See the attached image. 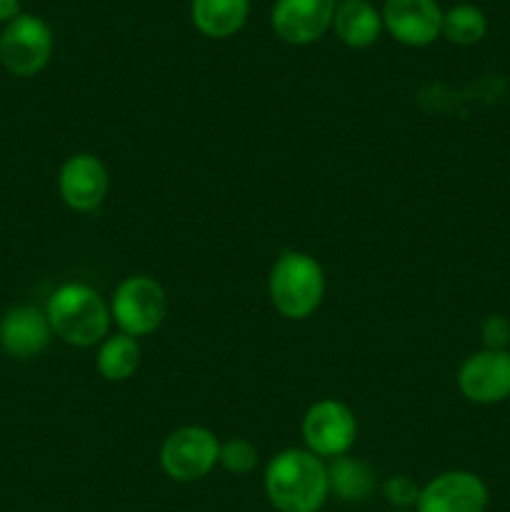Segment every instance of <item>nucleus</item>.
<instances>
[{
	"mask_svg": "<svg viewBox=\"0 0 510 512\" xmlns=\"http://www.w3.org/2000/svg\"><path fill=\"white\" fill-rule=\"evenodd\" d=\"M263 488L278 512H320L330 498L328 463L305 448L280 450L265 468Z\"/></svg>",
	"mask_w": 510,
	"mask_h": 512,
	"instance_id": "nucleus-1",
	"label": "nucleus"
},
{
	"mask_svg": "<svg viewBox=\"0 0 510 512\" xmlns=\"http://www.w3.org/2000/svg\"><path fill=\"white\" fill-rule=\"evenodd\" d=\"M45 315L55 338L73 348H93L110 335V303L85 283H63L50 293Z\"/></svg>",
	"mask_w": 510,
	"mask_h": 512,
	"instance_id": "nucleus-2",
	"label": "nucleus"
},
{
	"mask_svg": "<svg viewBox=\"0 0 510 512\" xmlns=\"http://www.w3.org/2000/svg\"><path fill=\"white\" fill-rule=\"evenodd\" d=\"M268 298L283 318H310L325 298V273L318 260L303 250L280 253L268 275Z\"/></svg>",
	"mask_w": 510,
	"mask_h": 512,
	"instance_id": "nucleus-3",
	"label": "nucleus"
},
{
	"mask_svg": "<svg viewBox=\"0 0 510 512\" xmlns=\"http://www.w3.org/2000/svg\"><path fill=\"white\" fill-rule=\"evenodd\" d=\"M168 315L165 288L150 275H128L120 280L110 298V318L118 333L130 338H148L163 325Z\"/></svg>",
	"mask_w": 510,
	"mask_h": 512,
	"instance_id": "nucleus-4",
	"label": "nucleus"
},
{
	"mask_svg": "<svg viewBox=\"0 0 510 512\" xmlns=\"http://www.w3.org/2000/svg\"><path fill=\"white\" fill-rule=\"evenodd\" d=\"M55 38L43 18L20 13L0 33V65L15 78H33L48 68Z\"/></svg>",
	"mask_w": 510,
	"mask_h": 512,
	"instance_id": "nucleus-5",
	"label": "nucleus"
},
{
	"mask_svg": "<svg viewBox=\"0 0 510 512\" xmlns=\"http://www.w3.org/2000/svg\"><path fill=\"white\" fill-rule=\"evenodd\" d=\"M220 440L203 425H183L160 445V468L175 483H195L218 465Z\"/></svg>",
	"mask_w": 510,
	"mask_h": 512,
	"instance_id": "nucleus-6",
	"label": "nucleus"
},
{
	"mask_svg": "<svg viewBox=\"0 0 510 512\" xmlns=\"http://www.w3.org/2000/svg\"><path fill=\"white\" fill-rule=\"evenodd\" d=\"M300 433H303L305 450L328 463L340 455H348V450L353 448L358 438V418L343 400L323 398L305 410Z\"/></svg>",
	"mask_w": 510,
	"mask_h": 512,
	"instance_id": "nucleus-7",
	"label": "nucleus"
},
{
	"mask_svg": "<svg viewBox=\"0 0 510 512\" xmlns=\"http://www.w3.org/2000/svg\"><path fill=\"white\" fill-rule=\"evenodd\" d=\"M455 380L468 403H503L510 398V350H478L463 360Z\"/></svg>",
	"mask_w": 510,
	"mask_h": 512,
	"instance_id": "nucleus-8",
	"label": "nucleus"
},
{
	"mask_svg": "<svg viewBox=\"0 0 510 512\" xmlns=\"http://www.w3.org/2000/svg\"><path fill=\"white\" fill-rule=\"evenodd\" d=\"M488 485L470 470H445L420 488L415 512H485Z\"/></svg>",
	"mask_w": 510,
	"mask_h": 512,
	"instance_id": "nucleus-9",
	"label": "nucleus"
},
{
	"mask_svg": "<svg viewBox=\"0 0 510 512\" xmlns=\"http://www.w3.org/2000/svg\"><path fill=\"white\" fill-rule=\"evenodd\" d=\"M110 190V173L93 153H75L60 165L58 193L75 213H93L105 203Z\"/></svg>",
	"mask_w": 510,
	"mask_h": 512,
	"instance_id": "nucleus-10",
	"label": "nucleus"
},
{
	"mask_svg": "<svg viewBox=\"0 0 510 512\" xmlns=\"http://www.w3.org/2000/svg\"><path fill=\"white\" fill-rule=\"evenodd\" d=\"M335 0H275L270 28L283 43L310 45L333 30Z\"/></svg>",
	"mask_w": 510,
	"mask_h": 512,
	"instance_id": "nucleus-11",
	"label": "nucleus"
},
{
	"mask_svg": "<svg viewBox=\"0 0 510 512\" xmlns=\"http://www.w3.org/2000/svg\"><path fill=\"white\" fill-rule=\"evenodd\" d=\"M380 15L390 38L408 48L435 43L443 30V10L438 0H385Z\"/></svg>",
	"mask_w": 510,
	"mask_h": 512,
	"instance_id": "nucleus-12",
	"label": "nucleus"
},
{
	"mask_svg": "<svg viewBox=\"0 0 510 512\" xmlns=\"http://www.w3.org/2000/svg\"><path fill=\"white\" fill-rule=\"evenodd\" d=\"M53 340L45 308L15 305L0 318V348L15 360L38 358Z\"/></svg>",
	"mask_w": 510,
	"mask_h": 512,
	"instance_id": "nucleus-13",
	"label": "nucleus"
},
{
	"mask_svg": "<svg viewBox=\"0 0 510 512\" xmlns=\"http://www.w3.org/2000/svg\"><path fill=\"white\" fill-rule=\"evenodd\" d=\"M250 0H190V20L205 38L228 40L245 28Z\"/></svg>",
	"mask_w": 510,
	"mask_h": 512,
	"instance_id": "nucleus-14",
	"label": "nucleus"
},
{
	"mask_svg": "<svg viewBox=\"0 0 510 512\" xmlns=\"http://www.w3.org/2000/svg\"><path fill=\"white\" fill-rule=\"evenodd\" d=\"M333 30L348 48H370L383 33V15L370 0H340L335 8Z\"/></svg>",
	"mask_w": 510,
	"mask_h": 512,
	"instance_id": "nucleus-15",
	"label": "nucleus"
},
{
	"mask_svg": "<svg viewBox=\"0 0 510 512\" xmlns=\"http://www.w3.org/2000/svg\"><path fill=\"white\" fill-rule=\"evenodd\" d=\"M330 495L343 503H365L378 490V475L365 460L340 455L328 460Z\"/></svg>",
	"mask_w": 510,
	"mask_h": 512,
	"instance_id": "nucleus-16",
	"label": "nucleus"
},
{
	"mask_svg": "<svg viewBox=\"0 0 510 512\" xmlns=\"http://www.w3.org/2000/svg\"><path fill=\"white\" fill-rule=\"evenodd\" d=\"M140 343L125 333H110L98 345L95 368L108 383H125L140 368Z\"/></svg>",
	"mask_w": 510,
	"mask_h": 512,
	"instance_id": "nucleus-17",
	"label": "nucleus"
},
{
	"mask_svg": "<svg viewBox=\"0 0 510 512\" xmlns=\"http://www.w3.org/2000/svg\"><path fill=\"white\" fill-rule=\"evenodd\" d=\"M485 33H488V18H485V13L478 5L458 3L443 13V30H440V35L448 43L470 48V45H478L485 38Z\"/></svg>",
	"mask_w": 510,
	"mask_h": 512,
	"instance_id": "nucleus-18",
	"label": "nucleus"
},
{
	"mask_svg": "<svg viewBox=\"0 0 510 512\" xmlns=\"http://www.w3.org/2000/svg\"><path fill=\"white\" fill-rule=\"evenodd\" d=\"M218 465L230 475H248L258 465V448L245 438H230L220 443Z\"/></svg>",
	"mask_w": 510,
	"mask_h": 512,
	"instance_id": "nucleus-19",
	"label": "nucleus"
},
{
	"mask_svg": "<svg viewBox=\"0 0 510 512\" xmlns=\"http://www.w3.org/2000/svg\"><path fill=\"white\" fill-rule=\"evenodd\" d=\"M420 488H423V485H418L413 478H408V475H393V478H388L380 485L385 503L395 510L415 508L420 498Z\"/></svg>",
	"mask_w": 510,
	"mask_h": 512,
	"instance_id": "nucleus-20",
	"label": "nucleus"
},
{
	"mask_svg": "<svg viewBox=\"0 0 510 512\" xmlns=\"http://www.w3.org/2000/svg\"><path fill=\"white\" fill-rule=\"evenodd\" d=\"M480 338H483L485 350H508L510 320L503 315H488L480 323Z\"/></svg>",
	"mask_w": 510,
	"mask_h": 512,
	"instance_id": "nucleus-21",
	"label": "nucleus"
},
{
	"mask_svg": "<svg viewBox=\"0 0 510 512\" xmlns=\"http://www.w3.org/2000/svg\"><path fill=\"white\" fill-rule=\"evenodd\" d=\"M20 15V0H0V23L8 25Z\"/></svg>",
	"mask_w": 510,
	"mask_h": 512,
	"instance_id": "nucleus-22",
	"label": "nucleus"
},
{
	"mask_svg": "<svg viewBox=\"0 0 510 512\" xmlns=\"http://www.w3.org/2000/svg\"><path fill=\"white\" fill-rule=\"evenodd\" d=\"M393 512H413V510H393Z\"/></svg>",
	"mask_w": 510,
	"mask_h": 512,
	"instance_id": "nucleus-23",
	"label": "nucleus"
}]
</instances>
